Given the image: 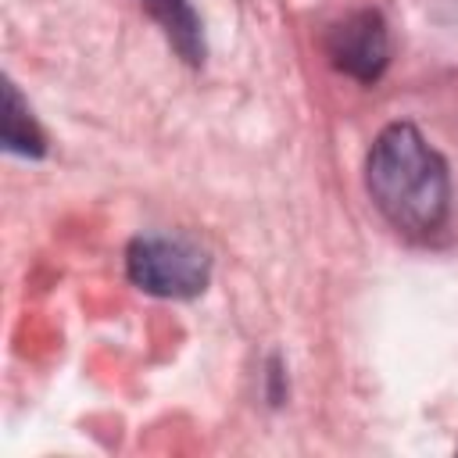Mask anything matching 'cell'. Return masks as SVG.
Returning a JSON list of instances; mask_svg holds the SVG:
<instances>
[{"label":"cell","instance_id":"4","mask_svg":"<svg viewBox=\"0 0 458 458\" xmlns=\"http://www.w3.org/2000/svg\"><path fill=\"white\" fill-rule=\"evenodd\" d=\"M140 4L161 25V32L168 36V43L175 47V54L186 64L204 61V29H200V18L190 0H140Z\"/></svg>","mask_w":458,"mask_h":458},{"label":"cell","instance_id":"1","mask_svg":"<svg viewBox=\"0 0 458 458\" xmlns=\"http://www.w3.org/2000/svg\"><path fill=\"white\" fill-rule=\"evenodd\" d=\"M365 182L383 218L408 236L433 233L451 204L447 161L408 122H394L376 136Z\"/></svg>","mask_w":458,"mask_h":458},{"label":"cell","instance_id":"2","mask_svg":"<svg viewBox=\"0 0 458 458\" xmlns=\"http://www.w3.org/2000/svg\"><path fill=\"white\" fill-rule=\"evenodd\" d=\"M129 279L154 297H197L208 286L211 258L186 233H143L125 250Z\"/></svg>","mask_w":458,"mask_h":458},{"label":"cell","instance_id":"3","mask_svg":"<svg viewBox=\"0 0 458 458\" xmlns=\"http://www.w3.org/2000/svg\"><path fill=\"white\" fill-rule=\"evenodd\" d=\"M326 54L344 75L358 82H376L390 61V32H386L383 14L372 7L351 11L344 21L329 29Z\"/></svg>","mask_w":458,"mask_h":458},{"label":"cell","instance_id":"5","mask_svg":"<svg viewBox=\"0 0 458 458\" xmlns=\"http://www.w3.org/2000/svg\"><path fill=\"white\" fill-rule=\"evenodd\" d=\"M4 147L21 157H39L47 150V136L39 132L36 118L29 114V107L21 104V97L11 82L4 89Z\"/></svg>","mask_w":458,"mask_h":458}]
</instances>
